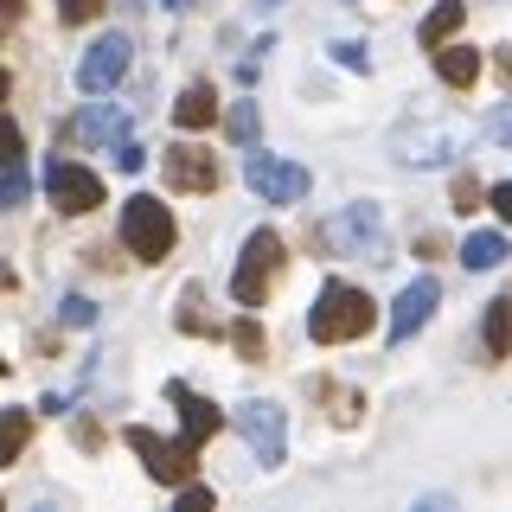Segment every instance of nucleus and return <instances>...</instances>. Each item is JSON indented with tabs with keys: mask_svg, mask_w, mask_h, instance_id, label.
<instances>
[{
	"mask_svg": "<svg viewBox=\"0 0 512 512\" xmlns=\"http://www.w3.org/2000/svg\"><path fill=\"white\" fill-rule=\"evenodd\" d=\"M372 295L365 288H352V282H327L320 288V301H314V314H308V333H314V346H346V340H359V333H372Z\"/></svg>",
	"mask_w": 512,
	"mask_h": 512,
	"instance_id": "1",
	"label": "nucleus"
},
{
	"mask_svg": "<svg viewBox=\"0 0 512 512\" xmlns=\"http://www.w3.org/2000/svg\"><path fill=\"white\" fill-rule=\"evenodd\" d=\"M320 237H327L333 256H365V263H384L391 256V237H384V212L378 205H340L327 224H320Z\"/></svg>",
	"mask_w": 512,
	"mask_h": 512,
	"instance_id": "2",
	"label": "nucleus"
},
{
	"mask_svg": "<svg viewBox=\"0 0 512 512\" xmlns=\"http://www.w3.org/2000/svg\"><path fill=\"white\" fill-rule=\"evenodd\" d=\"M282 237L276 231H250V244L244 256H237V276H231V295H237V308H263L269 301V288H276L282 276Z\"/></svg>",
	"mask_w": 512,
	"mask_h": 512,
	"instance_id": "3",
	"label": "nucleus"
},
{
	"mask_svg": "<svg viewBox=\"0 0 512 512\" xmlns=\"http://www.w3.org/2000/svg\"><path fill=\"white\" fill-rule=\"evenodd\" d=\"M173 212L160 199H148V192H135V199L122 205V244L141 256V263H160V256L173 250Z\"/></svg>",
	"mask_w": 512,
	"mask_h": 512,
	"instance_id": "4",
	"label": "nucleus"
},
{
	"mask_svg": "<svg viewBox=\"0 0 512 512\" xmlns=\"http://www.w3.org/2000/svg\"><path fill=\"white\" fill-rule=\"evenodd\" d=\"M461 128L455 122H404L391 128V154L404 160V167H448V160L461 154Z\"/></svg>",
	"mask_w": 512,
	"mask_h": 512,
	"instance_id": "5",
	"label": "nucleus"
},
{
	"mask_svg": "<svg viewBox=\"0 0 512 512\" xmlns=\"http://www.w3.org/2000/svg\"><path fill=\"white\" fill-rule=\"evenodd\" d=\"M128 448H135V455L148 461V474L167 480V487H186L192 468H199V442H186V436H180V442H160L154 429H141V423L128 429Z\"/></svg>",
	"mask_w": 512,
	"mask_h": 512,
	"instance_id": "6",
	"label": "nucleus"
},
{
	"mask_svg": "<svg viewBox=\"0 0 512 512\" xmlns=\"http://www.w3.org/2000/svg\"><path fill=\"white\" fill-rule=\"evenodd\" d=\"M237 429H244L250 455L263 461V468H282V455H288V416L269 404V397H250V404L237 410Z\"/></svg>",
	"mask_w": 512,
	"mask_h": 512,
	"instance_id": "7",
	"label": "nucleus"
},
{
	"mask_svg": "<svg viewBox=\"0 0 512 512\" xmlns=\"http://www.w3.org/2000/svg\"><path fill=\"white\" fill-rule=\"evenodd\" d=\"M244 180L250 192H263L269 205H295V199H308V167H295V160H276V154H250L244 160Z\"/></svg>",
	"mask_w": 512,
	"mask_h": 512,
	"instance_id": "8",
	"label": "nucleus"
},
{
	"mask_svg": "<svg viewBox=\"0 0 512 512\" xmlns=\"http://www.w3.org/2000/svg\"><path fill=\"white\" fill-rule=\"evenodd\" d=\"M45 192H52V205L71 212V218H84V212L103 205V180H96L90 167H77V160H52V167H45Z\"/></svg>",
	"mask_w": 512,
	"mask_h": 512,
	"instance_id": "9",
	"label": "nucleus"
},
{
	"mask_svg": "<svg viewBox=\"0 0 512 512\" xmlns=\"http://www.w3.org/2000/svg\"><path fill=\"white\" fill-rule=\"evenodd\" d=\"M128 52H135V45H128L122 32H109V39H96L90 52L77 58V90H90V96L116 90V84H122V71H128Z\"/></svg>",
	"mask_w": 512,
	"mask_h": 512,
	"instance_id": "10",
	"label": "nucleus"
},
{
	"mask_svg": "<svg viewBox=\"0 0 512 512\" xmlns=\"http://www.w3.org/2000/svg\"><path fill=\"white\" fill-rule=\"evenodd\" d=\"M167 186L173 192H212L218 186V160L205 154V148H192V141H180V148H167Z\"/></svg>",
	"mask_w": 512,
	"mask_h": 512,
	"instance_id": "11",
	"label": "nucleus"
},
{
	"mask_svg": "<svg viewBox=\"0 0 512 512\" xmlns=\"http://www.w3.org/2000/svg\"><path fill=\"white\" fill-rule=\"evenodd\" d=\"M167 397H173V404H180V436L186 442H212L218 436V423H224V410L212 404V397H199V391H192V384H180V378H173L167 384Z\"/></svg>",
	"mask_w": 512,
	"mask_h": 512,
	"instance_id": "12",
	"label": "nucleus"
},
{
	"mask_svg": "<svg viewBox=\"0 0 512 512\" xmlns=\"http://www.w3.org/2000/svg\"><path fill=\"white\" fill-rule=\"evenodd\" d=\"M436 301H442V288L429 282V276H416L404 295H397V308H391V340H410V333L436 314Z\"/></svg>",
	"mask_w": 512,
	"mask_h": 512,
	"instance_id": "13",
	"label": "nucleus"
},
{
	"mask_svg": "<svg viewBox=\"0 0 512 512\" xmlns=\"http://www.w3.org/2000/svg\"><path fill=\"white\" fill-rule=\"evenodd\" d=\"M71 135L77 141H128V116L109 109V103H96V109H84V116L71 122Z\"/></svg>",
	"mask_w": 512,
	"mask_h": 512,
	"instance_id": "14",
	"label": "nucleus"
},
{
	"mask_svg": "<svg viewBox=\"0 0 512 512\" xmlns=\"http://www.w3.org/2000/svg\"><path fill=\"white\" fill-rule=\"evenodd\" d=\"M212 116H218L212 84H186V90H180V103H173V122H180V128H205Z\"/></svg>",
	"mask_w": 512,
	"mask_h": 512,
	"instance_id": "15",
	"label": "nucleus"
},
{
	"mask_svg": "<svg viewBox=\"0 0 512 512\" xmlns=\"http://www.w3.org/2000/svg\"><path fill=\"white\" fill-rule=\"evenodd\" d=\"M436 77H442V84H455V90H468L474 77H480V52H468V45H448V52H436Z\"/></svg>",
	"mask_w": 512,
	"mask_h": 512,
	"instance_id": "16",
	"label": "nucleus"
},
{
	"mask_svg": "<svg viewBox=\"0 0 512 512\" xmlns=\"http://www.w3.org/2000/svg\"><path fill=\"white\" fill-rule=\"evenodd\" d=\"M26 442H32V410H0V468L26 455Z\"/></svg>",
	"mask_w": 512,
	"mask_h": 512,
	"instance_id": "17",
	"label": "nucleus"
},
{
	"mask_svg": "<svg viewBox=\"0 0 512 512\" xmlns=\"http://www.w3.org/2000/svg\"><path fill=\"white\" fill-rule=\"evenodd\" d=\"M506 256H512V250H506L500 231H474L468 244H461V263H468V269H500Z\"/></svg>",
	"mask_w": 512,
	"mask_h": 512,
	"instance_id": "18",
	"label": "nucleus"
},
{
	"mask_svg": "<svg viewBox=\"0 0 512 512\" xmlns=\"http://www.w3.org/2000/svg\"><path fill=\"white\" fill-rule=\"evenodd\" d=\"M506 346H512V295L487 301V352H493V359H506Z\"/></svg>",
	"mask_w": 512,
	"mask_h": 512,
	"instance_id": "19",
	"label": "nucleus"
},
{
	"mask_svg": "<svg viewBox=\"0 0 512 512\" xmlns=\"http://www.w3.org/2000/svg\"><path fill=\"white\" fill-rule=\"evenodd\" d=\"M461 20H468V7H461V0H442V7L423 20V45H448V32H455Z\"/></svg>",
	"mask_w": 512,
	"mask_h": 512,
	"instance_id": "20",
	"label": "nucleus"
},
{
	"mask_svg": "<svg viewBox=\"0 0 512 512\" xmlns=\"http://www.w3.org/2000/svg\"><path fill=\"white\" fill-rule=\"evenodd\" d=\"M26 192H32V180H26V167H20V160H13V167H0V212L26 205Z\"/></svg>",
	"mask_w": 512,
	"mask_h": 512,
	"instance_id": "21",
	"label": "nucleus"
},
{
	"mask_svg": "<svg viewBox=\"0 0 512 512\" xmlns=\"http://www.w3.org/2000/svg\"><path fill=\"white\" fill-rule=\"evenodd\" d=\"M231 346L244 352V359H263V327H256V320H237V327H231Z\"/></svg>",
	"mask_w": 512,
	"mask_h": 512,
	"instance_id": "22",
	"label": "nucleus"
},
{
	"mask_svg": "<svg viewBox=\"0 0 512 512\" xmlns=\"http://www.w3.org/2000/svg\"><path fill=\"white\" fill-rule=\"evenodd\" d=\"M224 128H231V141H256V103H237L224 116Z\"/></svg>",
	"mask_w": 512,
	"mask_h": 512,
	"instance_id": "23",
	"label": "nucleus"
},
{
	"mask_svg": "<svg viewBox=\"0 0 512 512\" xmlns=\"http://www.w3.org/2000/svg\"><path fill=\"white\" fill-rule=\"evenodd\" d=\"M103 13V0H58V20L64 26H84V20H96Z\"/></svg>",
	"mask_w": 512,
	"mask_h": 512,
	"instance_id": "24",
	"label": "nucleus"
},
{
	"mask_svg": "<svg viewBox=\"0 0 512 512\" xmlns=\"http://www.w3.org/2000/svg\"><path fill=\"white\" fill-rule=\"evenodd\" d=\"M20 154H26V135H20V128H13L7 116H0V167H13Z\"/></svg>",
	"mask_w": 512,
	"mask_h": 512,
	"instance_id": "25",
	"label": "nucleus"
},
{
	"mask_svg": "<svg viewBox=\"0 0 512 512\" xmlns=\"http://www.w3.org/2000/svg\"><path fill=\"white\" fill-rule=\"evenodd\" d=\"M333 64H346V71H372V58H365L359 39H340V45H333Z\"/></svg>",
	"mask_w": 512,
	"mask_h": 512,
	"instance_id": "26",
	"label": "nucleus"
},
{
	"mask_svg": "<svg viewBox=\"0 0 512 512\" xmlns=\"http://www.w3.org/2000/svg\"><path fill=\"white\" fill-rule=\"evenodd\" d=\"M90 320H96V308L84 295H64V327H90Z\"/></svg>",
	"mask_w": 512,
	"mask_h": 512,
	"instance_id": "27",
	"label": "nucleus"
},
{
	"mask_svg": "<svg viewBox=\"0 0 512 512\" xmlns=\"http://www.w3.org/2000/svg\"><path fill=\"white\" fill-rule=\"evenodd\" d=\"M205 506H212V487H192V480H186V487H180V512H205Z\"/></svg>",
	"mask_w": 512,
	"mask_h": 512,
	"instance_id": "28",
	"label": "nucleus"
},
{
	"mask_svg": "<svg viewBox=\"0 0 512 512\" xmlns=\"http://www.w3.org/2000/svg\"><path fill=\"white\" fill-rule=\"evenodd\" d=\"M141 160H148V154H141L135 141H116V167H122V173H141Z\"/></svg>",
	"mask_w": 512,
	"mask_h": 512,
	"instance_id": "29",
	"label": "nucleus"
},
{
	"mask_svg": "<svg viewBox=\"0 0 512 512\" xmlns=\"http://www.w3.org/2000/svg\"><path fill=\"white\" fill-rule=\"evenodd\" d=\"M487 135H493V141H500V148H512V109H500V116H493V122H487Z\"/></svg>",
	"mask_w": 512,
	"mask_h": 512,
	"instance_id": "30",
	"label": "nucleus"
},
{
	"mask_svg": "<svg viewBox=\"0 0 512 512\" xmlns=\"http://www.w3.org/2000/svg\"><path fill=\"white\" fill-rule=\"evenodd\" d=\"M474 199H480V186L474 180H455V212H474Z\"/></svg>",
	"mask_w": 512,
	"mask_h": 512,
	"instance_id": "31",
	"label": "nucleus"
},
{
	"mask_svg": "<svg viewBox=\"0 0 512 512\" xmlns=\"http://www.w3.org/2000/svg\"><path fill=\"white\" fill-rule=\"evenodd\" d=\"M20 13H26V0H0V32L20 26Z\"/></svg>",
	"mask_w": 512,
	"mask_h": 512,
	"instance_id": "32",
	"label": "nucleus"
},
{
	"mask_svg": "<svg viewBox=\"0 0 512 512\" xmlns=\"http://www.w3.org/2000/svg\"><path fill=\"white\" fill-rule=\"evenodd\" d=\"M493 212H500V224H512V180L493 186Z\"/></svg>",
	"mask_w": 512,
	"mask_h": 512,
	"instance_id": "33",
	"label": "nucleus"
},
{
	"mask_svg": "<svg viewBox=\"0 0 512 512\" xmlns=\"http://www.w3.org/2000/svg\"><path fill=\"white\" fill-rule=\"evenodd\" d=\"M493 64H500V84L512 90V45H500V58H493Z\"/></svg>",
	"mask_w": 512,
	"mask_h": 512,
	"instance_id": "34",
	"label": "nucleus"
},
{
	"mask_svg": "<svg viewBox=\"0 0 512 512\" xmlns=\"http://www.w3.org/2000/svg\"><path fill=\"white\" fill-rule=\"evenodd\" d=\"M256 7H282V0H256Z\"/></svg>",
	"mask_w": 512,
	"mask_h": 512,
	"instance_id": "35",
	"label": "nucleus"
},
{
	"mask_svg": "<svg viewBox=\"0 0 512 512\" xmlns=\"http://www.w3.org/2000/svg\"><path fill=\"white\" fill-rule=\"evenodd\" d=\"M167 7H192V0H167Z\"/></svg>",
	"mask_w": 512,
	"mask_h": 512,
	"instance_id": "36",
	"label": "nucleus"
},
{
	"mask_svg": "<svg viewBox=\"0 0 512 512\" xmlns=\"http://www.w3.org/2000/svg\"><path fill=\"white\" fill-rule=\"evenodd\" d=\"M0 96H7V77H0Z\"/></svg>",
	"mask_w": 512,
	"mask_h": 512,
	"instance_id": "37",
	"label": "nucleus"
},
{
	"mask_svg": "<svg viewBox=\"0 0 512 512\" xmlns=\"http://www.w3.org/2000/svg\"><path fill=\"white\" fill-rule=\"evenodd\" d=\"M0 372H7V359H0Z\"/></svg>",
	"mask_w": 512,
	"mask_h": 512,
	"instance_id": "38",
	"label": "nucleus"
}]
</instances>
